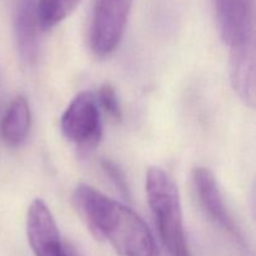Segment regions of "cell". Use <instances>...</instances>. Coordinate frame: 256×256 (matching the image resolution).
Instances as JSON below:
<instances>
[{
  "instance_id": "52a82bcc",
  "label": "cell",
  "mask_w": 256,
  "mask_h": 256,
  "mask_svg": "<svg viewBox=\"0 0 256 256\" xmlns=\"http://www.w3.org/2000/svg\"><path fill=\"white\" fill-rule=\"evenodd\" d=\"M192 182L198 202L210 222L232 238L235 244L245 248L244 232L228 210L214 174L206 168H196L192 172Z\"/></svg>"
},
{
  "instance_id": "277c9868",
  "label": "cell",
  "mask_w": 256,
  "mask_h": 256,
  "mask_svg": "<svg viewBox=\"0 0 256 256\" xmlns=\"http://www.w3.org/2000/svg\"><path fill=\"white\" fill-rule=\"evenodd\" d=\"M132 5V0H94L89 38L96 56H108L119 46Z\"/></svg>"
},
{
  "instance_id": "7a4b0ae2",
  "label": "cell",
  "mask_w": 256,
  "mask_h": 256,
  "mask_svg": "<svg viewBox=\"0 0 256 256\" xmlns=\"http://www.w3.org/2000/svg\"><path fill=\"white\" fill-rule=\"evenodd\" d=\"M218 26L230 49V78L245 104L255 100V0H214Z\"/></svg>"
},
{
  "instance_id": "8992f818",
  "label": "cell",
  "mask_w": 256,
  "mask_h": 256,
  "mask_svg": "<svg viewBox=\"0 0 256 256\" xmlns=\"http://www.w3.org/2000/svg\"><path fill=\"white\" fill-rule=\"evenodd\" d=\"M28 242L34 256H79L62 240L46 202L34 199L26 214Z\"/></svg>"
},
{
  "instance_id": "6da1fadb",
  "label": "cell",
  "mask_w": 256,
  "mask_h": 256,
  "mask_svg": "<svg viewBox=\"0 0 256 256\" xmlns=\"http://www.w3.org/2000/svg\"><path fill=\"white\" fill-rule=\"evenodd\" d=\"M72 202L90 230L119 256H162L148 225L126 205L86 184L75 188Z\"/></svg>"
},
{
  "instance_id": "8fae6325",
  "label": "cell",
  "mask_w": 256,
  "mask_h": 256,
  "mask_svg": "<svg viewBox=\"0 0 256 256\" xmlns=\"http://www.w3.org/2000/svg\"><path fill=\"white\" fill-rule=\"evenodd\" d=\"M96 102H99L100 106L108 112V115L114 120H122V110L120 105V100L118 98L116 90L112 85L102 84L99 88V92L96 95Z\"/></svg>"
},
{
  "instance_id": "3957f363",
  "label": "cell",
  "mask_w": 256,
  "mask_h": 256,
  "mask_svg": "<svg viewBox=\"0 0 256 256\" xmlns=\"http://www.w3.org/2000/svg\"><path fill=\"white\" fill-rule=\"evenodd\" d=\"M145 189L159 238L168 254L192 256L185 236L182 200L172 178L162 168H150Z\"/></svg>"
},
{
  "instance_id": "7c38bea8",
  "label": "cell",
  "mask_w": 256,
  "mask_h": 256,
  "mask_svg": "<svg viewBox=\"0 0 256 256\" xmlns=\"http://www.w3.org/2000/svg\"><path fill=\"white\" fill-rule=\"evenodd\" d=\"M102 169L104 172L105 176L109 179V182H112V186L120 192L124 198L130 199V189L129 185H128L126 179H125L124 172H122L119 166L115 164L114 162L109 159H104L102 162Z\"/></svg>"
},
{
  "instance_id": "5b68a950",
  "label": "cell",
  "mask_w": 256,
  "mask_h": 256,
  "mask_svg": "<svg viewBox=\"0 0 256 256\" xmlns=\"http://www.w3.org/2000/svg\"><path fill=\"white\" fill-rule=\"evenodd\" d=\"M62 135L79 146H94L102 135L99 105L90 92H82L72 98L60 120Z\"/></svg>"
},
{
  "instance_id": "4fadbf2b",
  "label": "cell",
  "mask_w": 256,
  "mask_h": 256,
  "mask_svg": "<svg viewBox=\"0 0 256 256\" xmlns=\"http://www.w3.org/2000/svg\"><path fill=\"white\" fill-rule=\"evenodd\" d=\"M0 109H2V82H0ZM2 119V116H0Z\"/></svg>"
},
{
  "instance_id": "ba28073f",
  "label": "cell",
  "mask_w": 256,
  "mask_h": 256,
  "mask_svg": "<svg viewBox=\"0 0 256 256\" xmlns=\"http://www.w3.org/2000/svg\"><path fill=\"white\" fill-rule=\"evenodd\" d=\"M40 28L36 0H18L14 12V35L18 54L25 65L36 62L39 52Z\"/></svg>"
},
{
  "instance_id": "30bf717a",
  "label": "cell",
  "mask_w": 256,
  "mask_h": 256,
  "mask_svg": "<svg viewBox=\"0 0 256 256\" xmlns=\"http://www.w3.org/2000/svg\"><path fill=\"white\" fill-rule=\"evenodd\" d=\"M82 0H36V14L42 30H49L69 16Z\"/></svg>"
},
{
  "instance_id": "9c48e42d",
  "label": "cell",
  "mask_w": 256,
  "mask_h": 256,
  "mask_svg": "<svg viewBox=\"0 0 256 256\" xmlns=\"http://www.w3.org/2000/svg\"><path fill=\"white\" fill-rule=\"evenodd\" d=\"M32 128V112L24 96L14 98L0 119V135L5 144L18 148L26 140Z\"/></svg>"
}]
</instances>
